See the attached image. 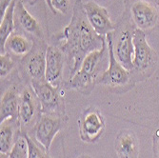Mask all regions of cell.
<instances>
[{"label":"cell","instance_id":"obj_1","mask_svg":"<svg viewBox=\"0 0 159 158\" xmlns=\"http://www.w3.org/2000/svg\"><path fill=\"white\" fill-rule=\"evenodd\" d=\"M54 38L69 65V78L79 70L87 54L107 45L106 37L97 34L87 19L82 0H75L70 22Z\"/></svg>","mask_w":159,"mask_h":158},{"label":"cell","instance_id":"obj_2","mask_svg":"<svg viewBox=\"0 0 159 158\" xmlns=\"http://www.w3.org/2000/svg\"><path fill=\"white\" fill-rule=\"evenodd\" d=\"M134 53L133 65L134 69L132 71L149 77L155 70L157 64L158 55L156 52L150 46L147 41L146 34L139 29H134Z\"/></svg>","mask_w":159,"mask_h":158},{"label":"cell","instance_id":"obj_3","mask_svg":"<svg viewBox=\"0 0 159 158\" xmlns=\"http://www.w3.org/2000/svg\"><path fill=\"white\" fill-rule=\"evenodd\" d=\"M106 41L109 56V67L103 71L102 74L97 77L96 84H101L113 89L131 86V73L125 69L115 57L112 33L106 36Z\"/></svg>","mask_w":159,"mask_h":158},{"label":"cell","instance_id":"obj_4","mask_svg":"<svg viewBox=\"0 0 159 158\" xmlns=\"http://www.w3.org/2000/svg\"><path fill=\"white\" fill-rule=\"evenodd\" d=\"M31 86L40 102L41 113L65 115L64 91L62 88L54 87L46 79L32 81Z\"/></svg>","mask_w":159,"mask_h":158},{"label":"cell","instance_id":"obj_5","mask_svg":"<svg viewBox=\"0 0 159 158\" xmlns=\"http://www.w3.org/2000/svg\"><path fill=\"white\" fill-rule=\"evenodd\" d=\"M41 115L40 102L31 87H26L19 97L18 124L22 133H28V130H34L35 125Z\"/></svg>","mask_w":159,"mask_h":158},{"label":"cell","instance_id":"obj_6","mask_svg":"<svg viewBox=\"0 0 159 158\" xmlns=\"http://www.w3.org/2000/svg\"><path fill=\"white\" fill-rule=\"evenodd\" d=\"M79 137L85 143H96L105 132L106 122L100 111L94 107L87 108L78 119Z\"/></svg>","mask_w":159,"mask_h":158},{"label":"cell","instance_id":"obj_7","mask_svg":"<svg viewBox=\"0 0 159 158\" xmlns=\"http://www.w3.org/2000/svg\"><path fill=\"white\" fill-rule=\"evenodd\" d=\"M66 124V116L59 114L41 113L34 128V138L50 153L52 143Z\"/></svg>","mask_w":159,"mask_h":158},{"label":"cell","instance_id":"obj_8","mask_svg":"<svg viewBox=\"0 0 159 158\" xmlns=\"http://www.w3.org/2000/svg\"><path fill=\"white\" fill-rule=\"evenodd\" d=\"M108 51L107 45L99 51H94L87 54L79 70L74 74V79L79 87L83 89L93 88L98 75V66Z\"/></svg>","mask_w":159,"mask_h":158},{"label":"cell","instance_id":"obj_9","mask_svg":"<svg viewBox=\"0 0 159 158\" xmlns=\"http://www.w3.org/2000/svg\"><path fill=\"white\" fill-rule=\"evenodd\" d=\"M83 8L90 25L100 36L106 37L109 34L116 30L108 10L103 6L99 5L95 1H88L83 3Z\"/></svg>","mask_w":159,"mask_h":158},{"label":"cell","instance_id":"obj_10","mask_svg":"<svg viewBox=\"0 0 159 158\" xmlns=\"http://www.w3.org/2000/svg\"><path fill=\"white\" fill-rule=\"evenodd\" d=\"M66 57L63 52L54 45L47 46L45 79L54 87L61 88L63 83V69Z\"/></svg>","mask_w":159,"mask_h":158},{"label":"cell","instance_id":"obj_11","mask_svg":"<svg viewBox=\"0 0 159 158\" xmlns=\"http://www.w3.org/2000/svg\"><path fill=\"white\" fill-rule=\"evenodd\" d=\"M131 11L135 26L143 32L153 29L158 21V11L156 8L148 1H136L132 6Z\"/></svg>","mask_w":159,"mask_h":158},{"label":"cell","instance_id":"obj_12","mask_svg":"<svg viewBox=\"0 0 159 158\" xmlns=\"http://www.w3.org/2000/svg\"><path fill=\"white\" fill-rule=\"evenodd\" d=\"M134 31L131 29H124L122 30L117 37L116 45H114V54L119 63L127 69L129 73L133 70V59L134 53Z\"/></svg>","mask_w":159,"mask_h":158},{"label":"cell","instance_id":"obj_13","mask_svg":"<svg viewBox=\"0 0 159 158\" xmlns=\"http://www.w3.org/2000/svg\"><path fill=\"white\" fill-rule=\"evenodd\" d=\"M46 48H39L32 51L25 56L23 66L24 71L32 81L45 79L46 71Z\"/></svg>","mask_w":159,"mask_h":158},{"label":"cell","instance_id":"obj_14","mask_svg":"<svg viewBox=\"0 0 159 158\" xmlns=\"http://www.w3.org/2000/svg\"><path fill=\"white\" fill-rule=\"evenodd\" d=\"M16 25L23 32H26L37 38H43V31L38 21L28 11L24 5V0H17L14 9Z\"/></svg>","mask_w":159,"mask_h":158},{"label":"cell","instance_id":"obj_15","mask_svg":"<svg viewBox=\"0 0 159 158\" xmlns=\"http://www.w3.org/2000/svg\"><path fill=\"white\" fill-rule=\"evenodd\" d=\"M20 93L16 87L10 88L1 98L0 105V123L11 120L18 123Z\"/></svg>","mask_w":159,"mask_h":158},{"label":"cell","instance_id":"obj_16","mask_svg":"<svg viewBox=\"0 0 159 158\" xmlns=\"http://www.w3.org/2000/svg\"><path fill=\"white\" fill-rule=\"evenodd\" d=\"M115 151L118 158H139V142L131 131H121L115 139Z\"/></svg>","mask_w":159,"mask_h":158},{"label":"cell","instance_id":"obj_17","mask_svg":"<svg viewBox=\"0 0 159 158\" xmlns=\"http://www.w3.org/2000/svg\"><path fill=\"white\" fill-rule=\"evenodd\" d=\"M0 124V153H10L21 133L20 126L11 120H6Z\"/></svg>","mask_w":159,"mask_h":158},{"label":"cell","instance_id":"obj_18","mask_svg":"<svg viewBox=\"0 0 159 158\" xmlns=\"http://www.w3.org/2000/svg\"><path fill=\"white\" fill-rule=\"evenodd\" d=\"M5 50L18 56H26L34 50V42L19 32H13L6 41Z\"/></svg>","mask_w":159,"mask_h":158},{"label":"cell","instance_id":"obj_19","mask_svg":"<svg viewBox=\"0 0 159 158\" xmlns=\"http://www.w3.org/2000/svg\"><path fill=\"white\" fill-rule=\"evenodd\" d=\"M17 0H12L7 8L4 16L1 17L0 22V52L1 54L6 52L5 44L9 36L14 32L16 21H14V9Z\"/></svg>","mask_w":159,"mask_h":158},{"label":"cell","instance_id":"obj_20","mask_svg":"<svg viewBox=\"0 0 159 158\" xmlns=\"http://www.w3.org/2000/svg\"><path fill=\"white\" fill-rule=\"evenodd\" d=\"M28 142L29 147V156L28 158H51L50 153L45 150L41 144L35 140V138L31 137L29 134L24 133Z\"/></svg>","mask_w":159,"mask_h":158},{"label":"cell","instance_id":"obj_21","mask_svg":"<svg viewBox=\"0 0 159 158\" xmlns=\"http://www.w3.org/2000/svg\"><path fill=\"white\" fill-rule=\"evenodd\" d=\"M10 158H28L29 147L25 134L20 133L16 143L9 153Z\"/></svg>","mask_w":159,"mask_h":158},{"label":"cell","instance_id":"obj_22","mask_svg":"<svg viewBox=\"0 0 159 158\" xmlns=\"http://www.w3.org/2000/svg\"><path fill=\"white\" fill-rule=\"evenodd\" d=\"M14 61L10 52L0 54V76L1 79L5 78L14 68Z\"/></svg>","mask_w":159,"mask_h":158},{"label":"cell","instance_id":"obj_23","mask_svg":"<svg viewBox=\"0 0 159 158\" xmlns=\"http://www.w3.org/2000/svg\"><path fill=\"white\" fill-rule=\"evenodd\" d=\"M52 5L55 13H67L70 6V0H52Z\"/></svg>","mask_w":159,"mask_h":158},{"label":"cell","instance_id":"obj_24","mask_svg":"<svg viewBox=\"0 0 159 158\" xmlns=\"http://www.w3.org/2000/svg\"><path fill=\"white\" fill-rule=\"evenodd\" d=\"M153 158H159V129L155 131L153 136Z\"/></svg>","mask_w":159,"mask_h":158},{"label":"cell","instance_id":"obj_25","mask_svg":"<svg viewBox=\"0 0 159 158\" xmlns=\"http://www.w3.org/2000/svg\"><path fill=\"white\" fill-rule=\"evenodd\" d=\"M12 0H0V17H2L4 16V13L11 4Z\"/></svg>","mask_w":159,"mask_h":158},{"label":"cell","instance_id":"obj_26","mask_svg":"<svg viewBox=\"0 0 159 158\" xmlns=\"http://www.w3.org/2000/svg\"><path fill=\"white\" fill-rule=\"evenodd\" d=\"M45 2H46V4L48 5L49 9L52 11V12L55 14V11H54V10H53V8H52V0H45Z\"/></svg>","mask_w":159,"mask_h":158},{"label":"cell","instance_id":"obj_27","mask_svg":"<svg viewBox=\"0 0 159 158\" xmlns=\"http://www.w3.org/2000/svg\"><path fill=\"white\" fill-rule=\"evenodd\" d=\"M0 158H10L9 153H0Z\"/></svg>","mask_w":159,"mask_h":158},{"label":"cell","instance_id":"obj_28","mask_svg":"<svg viewBox=\"0 0 159 158\" xmlns=\"http://www.w3.org/2000/svg\"><path fill=\"white\" fill-rule=\"evenodd\" d=\"M78 158H92L90 155H88V154H82V155H80Z\"/></svg>","mask_w":159,"mask_h":158},{"label":"cell","instance_id":"obj_29","mask_svg":"<svg viewBox=\"0 0 159 158\" xmlns=\"http://www.w3.org/2000/svg\"><path fill=\"white\" fill-rule=\"evenodd\" d=\"M27 1L29 2V3H30V4H34L35 3V1H36V0H27Z\"/></svg>","mask_w":159,"mask_h":158},{"label":"cell","instance_id":"obj_30","mask_svg":"<svg viewBox=\"0 0 159 158\" xmlns=\"http://www.w3.org/2000/svg\"><path fill=\"white\" fill-rule=\"evenodd\" d=\"M155 4H156L157 8L159 9V0H155Z\"/></svg>","mask_w":159,"mask_h":158},{"label":"cell","instance_id":"obj_31","mask_svg":"<svg viewBox=\"0 0 159 158\" xmlns=\"http://www.w3.org/2000/svg\"><path fill=\"white\" fill-rule=\"evenodd\" d=\"M99 1H102V2H106V1H110V0H99Z\"/></svg>","mask_w":159,"mask_h":158}]
</instances>
